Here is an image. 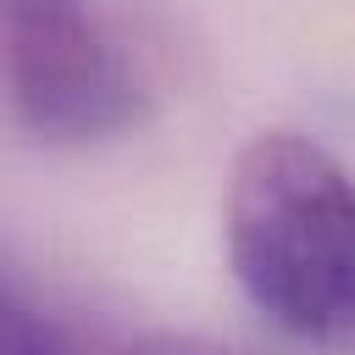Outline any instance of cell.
Instances as JSON below:
<instances>
[{"label": "cell", "instance_id": "obj_1", "mask_svg": "<svg viewBox=\"0 0 355 355\" xmlns=\"http://www.w3.org/2000/svg\"><path fill=\"white\" fill-rule=\"evenodd\" d=\"M222 244L239 294L283 338H355V172L327 144L255 133L227 172Z\"/></svg>", "mask_w": 355, "mask_h": 355}, {"label": "cell", "instance_id": "obj_2", "mask_svg": "<svg viewBox=\"0 0 355 355\" xmlns=\"http://www.w3.org/2000/svg\"><path fill=\"white\" fill-rule=\"evenodd\" d=\"M144 72L100 0H0V139L94 150L144 122Z\"/></svg>", "mask_w": 355, "mask_h": 355}, {"label": "cell", "instance_id": "obj_3", "mask_svg": "<svg viewBox=\"0 0 355 355\" xmlns=\"http://www.w3.org/2000/svg\"><path fill=\"white\" fill-rule=\"evenodd\" d=\"M0 355H61V344L22 300L0 294Z\"/></svg>", "mask_w": 355, "mask_h": 355}, {"label": "cell", "instance_id": "obj_4", "mask_svg": "<svg viewBox=\"0 0 355 355\" xmlns=\"http://www.w3.org/2000/svg\"><path fill=\"white\" fill-rule=\"evenodd\" d=\"M128 355H250V349H233V344H216V338H150Z\"/></svg>", "mask_w": 355, "mask_h": 355}]
</instances>
